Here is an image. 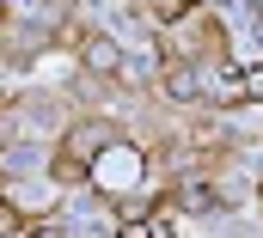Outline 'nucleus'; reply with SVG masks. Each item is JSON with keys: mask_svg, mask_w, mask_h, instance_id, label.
Returning a JSON list of instances; mask_svg holds the SVG:
<instances>
[{"mask_svg": "<svg viewBox=\"0 0 263 238\" xmlns=\"http://www.w3.org/2000/svg\"><path fill=\"white\" fill-rule=\"evenodd\" d=\"M165 49H172V67H202V61L227 55V31H220V18L190 12V18L165 25Z\"/></svg>", "mask_w": 263, "mask_h": 238, "instance_id": "nucleus-1", "label": "nucleus"}, {"mask_svg": "<svg viewBox=\"0 0 263 238\" xmlns=\"http://www.w3.org/2000/svg\"><path fill=\"white\" fill-rule=\"evenodd\" d=\"M129 238H172V208H153L147 226H129Z\"/></svg>", "mask_w": 263, "mask_h": 238, "instance_id": "nucleus-2", "label": "nucleus"}, {"mask_svg": "<svg viewBox=\"0 0 263 238\" xmlns=\"http://www.w3.org/2000/svg\"><path fill=\"white\" fill-rule=\"evenodd\" d=\"M12 232H25V214H18V208L0 195V238H12Z\"/></svg>", "mask_w": 263, "mask_h": 238, "instance_id": "nucleus-3", "label": "nucleus"}, {"mask_svg": "<svg viewBox=\"0 0 263 238\" xmlns=\"http://www.w3.org/2000/svg\"><path fill=\"white\" fill-rule=\"evenodd\" d=\"M31 238H67V232H62V226H43V232H31Z\"/></svg>", "mask_w": 263, "mask_h": 238, "instance_id": "nucleus-4", "label": "nucleus"}]
</instances>
